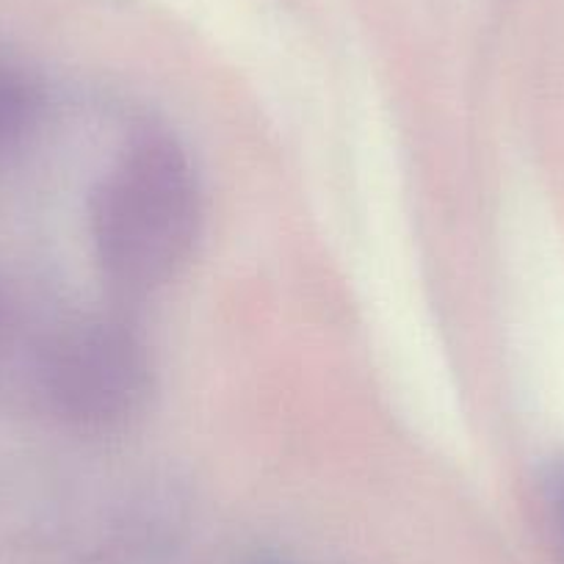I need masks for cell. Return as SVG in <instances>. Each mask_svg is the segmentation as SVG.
<instances>
[{
    "instance_id": "6da1fadb",
    "label": "cell",
    "mask_w": 564,
    "mask_h": 564,
    "mask_svg": "<svg viewBox=\"0 0 564 564\" xmlns=\"http://www.w3.org/2000/svg\"><path fill=\"white\" fill-rule=\"evenodd\" d=\"M199 186L175 141H133L102 177L91 208L97 260L122 294H150L181 271L199 232Z\"/></svg>"
},
{
    "instance_id": "277c9868",
    "label": "cell",
    "mask_w": 564,
    "mask_h": 564,
    "mask_svg": "<svg viewBox=\"0 0 564 564\" xmlns=\"http://www.w3.org/2000/svg\"><path fill=\"white\" fill-rule=\"evenodd\" d=\"M551 501H553V509H556L558 531H562L564 536V465L562 468H556V474H553L551 479Z\"/></svg>"
},
{
    "instance_id": "7a4b0ae2",
    "label": "cell",
    "mask_w": 564,
    "mask_h": 564,
    "mask_svg": "<svg viewBox=\"0 0 564 564\" xmlns=\"http://www.w3.org/2000/svg\"><path fill=\"white\" fill-rule=\"evenodd\" d=\"M150 357L133 329L89 318L58 335L45 362V388L58 415L86 432L119 430L150 395Z\"/></svg>"
},
{
    "instance_id": "3957f363",
    "label": "cell",
    "mask_w": 564,
    "mask_h": 564,
    "mask_svg": "<svg viewBox=\"0 0 564 564\" xmlns=\"http://www.w3.org/2000/svg\"><path fill=\"white\" fill-rule=\"evenodd\" d=\"M40 102L34 78L9 58H0V150L23 141L40 117Z\"/></svg>"
}]
</instances>
